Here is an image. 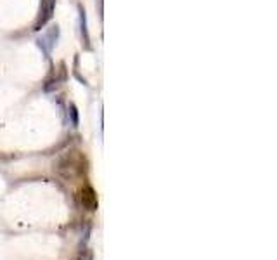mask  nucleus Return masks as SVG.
I'll use <instances>...</instances> for the list:
<instances>
[{
    "instance_id": "4",
    "label": "nucleus",
    "mask_w": 277,
    "mask_h": 260,
    "mask_svg": "<svg viewBox=\"0 0 277 260\" xmlns=\"http://www.w3.org/2000/svg\"><path fill=\"white\" fill-rule=\"evenodd\" d=\"M57 40H59V26H57V24H54V26H50L49 30L45 31L43 39L38 40V45L43 47L45 54H50V50L56 47Z\"/></svg>"
},
{
    "instance_id": "1",
    "label": "nucleus",
    "mask_w": 277,
    "mask_h": 260,
    "mask_svg": "<svg viewBox=\"0 0 277 260\" xmlns=\"http://www.w3.org/2000/svg\"><path fill=\"white\" fill-rule=\"evenodd\" d=\"M59 175L66 180H73L76 175L84 177L87 172V160L82 154H75V151H68L66 154L57 158L56 167H54Z\"/></svg>"
},
{
    "instance_id": "7",
    "label": "nucleus",
    "mask_w": 277,
    "mask_h": 260,
    "mask_svg": "<svg viewBox=\"0 0 277 260\" xmlns=\"http://www.w3.org/2000/svg\"><path fill=\"white\" fill-rule=\"evenodd\" d=\"M73 260H94V253H92V250H88V248L78 250V253L73 257Z\"/></svg>"
},
{
    "instance_id": "5",
    "label": "nucleus",
    "mask_w": 277,
    "mask_h": 260,
    "mask_svg": "<svg viewBox=\"0 0 277 260\" xmlns=\"http://www.w3.org/2000/svg\"><path fill=\"white\" fill-rule=\"evenodd\" d=\"M80 33H82V40H84L85 47L90 49V35H88L87 30V16H85V11L80 7Z\"/></svg>"
},
{
    "instance_id": "2",
    "label": "nucleus",
    "mask_w": 277,
    "mask_h": 260,
    "mask_svg": "<svg viewBox=\"0 0 277 260\" xmlns=\"http://www.w3.org/2000/svg\"><path fill=\"white\" fill-rule=\"evenodd\" d=\"M76 199L80 203V207L87 212H95L99 207V199H97V193L92 186H84V188L78 189L76 193Z\"/></svg>"
},
{
    "instance_id": "3",
    "label": "nucleus",
    "mask_w": 277,
    "mask_h": 260,
    "mask_svg": "<svg viewBox=\"0 0 277 260\" xmlns=\"http://www.w3.org/2000/svg\"><path fill=\"white\" fill-rule=\"evenodd\" d=\"M54 9H56V0H42L40 2V11H38V18L35 21V30H42L54 16Z\"/></svg>"
},
{
    "instance_id": "6",
    "label": "nucleus",
    "mask_w": 277,
    "mask_h": 260,
    "mask_svg": "<svg viewBox=\"0 0 277 260\" xmlns=\"http://www.w3.org/2000/svg\"><path fill=\"white\" fill-rule=\"evenodd\" d=\"M68 116H69V123H71V127H78L80 125V118H78V109H76L75 104H69L68 108Z\"/></svg>"
}]
</instances>
